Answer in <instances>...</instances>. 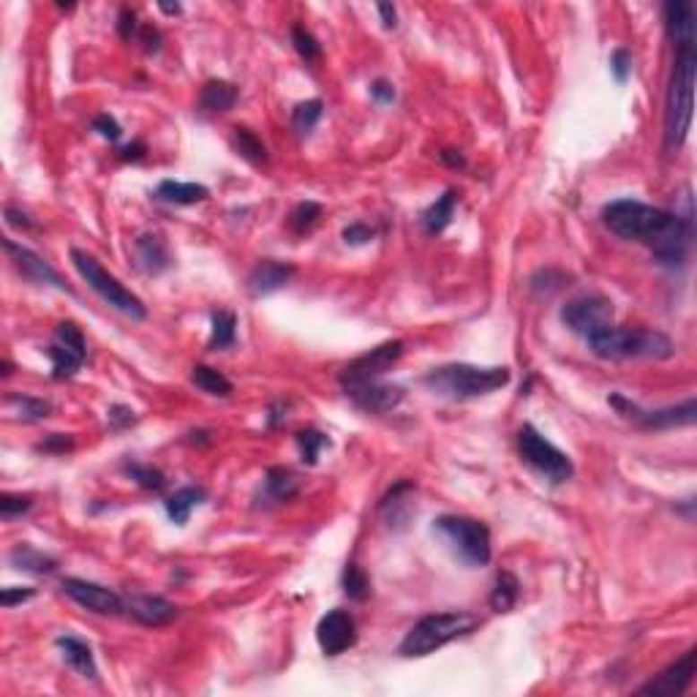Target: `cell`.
Listing matches in <instances>:
<instances>
[{"instance_id": "3957f363", "label": "cell", "mask_w": 697, "mask_h": 697, "mask_svg": "<svg viewBox=\"0 0 697 697\" xmlns=\"http://www.w3.org/2000/svg\"><path fill=\"white\" fill-rule=\"evenodd\" d=\"M423 382L434 395H442L450 400H469V398H482V395L502 390L510 382V371L504 366L482 368V366H469V363H450V366L428 371Z\"/></svg>"}, {"instance_id": "74e56055", "label": "cell", "mask_w": 697, "mask_h": 697, "mask_svg": "<svg viewBox=\"0 0 697 697\" xmlns=\"http://www.w3.org/2000/svg\"><path fill=\"white\" fill-rule=\"evenodd\" d=\"M9 403L20 409V417H22V420H28V423L44 420V417L52 411V403H49V400L30 398V395H9Z\"/></svg>"}, {"instance_id": "ab89813d", "label": "cell", "mask_w": 697, "mask_h": 697, "mask_svg": "<svg viewBox=\"0 0 697 697\" xmlns=\"http://www.w3.org/2000/svg\"><path fill=\"white\" fill-rule=\"evenodd\" d=\"M30 507H33V496H22V494H4L0 496V518L4 521L25 515Z\"/></svg>"}, {"instance_id": "60d3db41", "label": "cell", "mask_w": 697, "mask_h": 697, "mask_svg": "<svg viewBox=\"0 0 697 697\" xmlns=\"http://www.w3.org/2000/svg\"><path fill=\"white\" fill-rule=\"evenodd\" d=\"M374 237H376V229L368 227V224H363V221H355V224H348V227L343 229V243H346V245H366V243H371Z\"/></svg>"}, {"instance_id": "f907efd6", "label": "cell", "mask_w": 697, "mask_h": 697, "mask_svg": "<svg viewBox=\"0 0 697 697\" xmlns=\"http://www.w3.org/2000/svg\"><path fill=\"white\" fill-rule=\"evenodd\" d=\"M376 12H379V17H382V25H384L387 30L398 25V12H395V6H390V4H379V6H376Z\"/></svg>"}, {"instance_id": "7a4b0ae2", "label": "cell", "mask_w": 697, "mask_h": 697, "mask_svg": "<svg viewBox=\"0 0 697 697\" xmlns=\"http://www.w3.org/2000/svg\"><path fill=\"white\" fill-rule=\"evenodd\" d=\"M694 74H697V55L694 49H678L673 74L667 85L665 101V142L670 151L684 148L689 128H692V109H694Z\"/></svg>"}, {"instance_id": "ffe728a7", "label": "cell", "mask_w": 697, "mask_h": 697, "mask_svg": "<svg viewBox=\"0 0 697 697\" xmlns=\"http://www.w3.org/2000/svg\"><path fill=\"white\" fill-rule=\"evenodd\" d=\"M125 613L133 615L139 624H145V626H164V624L177 618V607L169 599L148 597V594L125 597Z\"/></svg>"}, {"instance_id": "7402d4cb", "label": "cell", "mask_w": 697, "mask_h": 697, "mask_svg": "<svg viewBox=\"0 0 697 697\" xmlns=\"http://www.w3.org/2000/svg\"><path fill=\"white\" fill-rule=\"evenodd\" d=\"M237 96H240V90L232 82L211 80V82H204V88L199 93V107L211 115H224L237 104Z\"/></svg>"}, {"instance_id": "603a6c76", "label": "cell", "mask_w": 697, "mask_h": 697, "mask_svg": "<svg viewBox=\"0 0 697 697\" xmlns=\"http://www.w3.org/2000/svg\"><path fill=\"white\" fill-rule=\"evenodd\" d=\"M133 251H136V259H139V264H142V270L151 272V275H159V272H164V270L172 264V262H169L167 243H164L159 235L139 237V240L133 243Z\"/></svg>"}, {"instance_id": "7dc6e473", "label": "cell", "mask_w": 697, "mask_h": 697, "mask_svg": "<svg viewBox=\"0 0 697 697\" xmlns=\"http://www.w3.org/2000/svg\"><path fill=\"white\" fill-rule=\"evenodd\" d=\"M117 30L125 41H131L136 33H139V25H136V14L131 9H123L120 12V22H117Z\"/></svg>"}, {"instance_id": "681fc988", "label": "cell", "mask_w": 697, "mask_h": 697, "mask_svg": "<svg viewBox=\"0 0 697 697\" xmlns=\"http://www.w3.org/2000/svg\"><path fill=\"white\" fill-rule=\"evenodd\" d=\"M139 41L145 44V52H159L161 49V36L156 28H139Z\"/></svg>"}, {"instance_id": "f1b7e54d", "label": "cell", "mask_w": 697, "mask_h": 697, "mask_svg": "<svg viewBox=\"0 0 697 697\" xmlns=\"http://www.w3.org/2000/svg\"><path fill=\"white\" fill-rule=\"evenodd\" d=\"M237 340V319L232 311H216L211 316V340H207V348L211 352H221V348L235 346Z\"/></svg>"}, {"instance_id": "8d00e7d4", "label": "cell", "mask_w": 697, "mask_h": 697, "mask_svg": "<svg viewBox=\"0 0 697 697\" xmlns=\"http://www.w3.org/2000/svg\"><path fill=\"white\" fill-rule=\"evenodd\" d=\"M123 469H125V474H128L136 485H142L145 491H161V487L167 485V477H164L159 469H153V466H145V463H125Z\"/></svg>"}, {"instance_id": "9c48e42d", "label": "cell", "mask_w": 697, "mask_h": 697, "mask_svg": "<svg viewBox=\"0 0 697 697\" xmlns=\"http://www.w3.org/2000/svg\"><path fill=\"white\" fill-rule=\"evenodd\" d=\"M610 406L624 417V420H630V423H635L638 428H646V431H667V428H678V426H692L694 417H697L694 398L684 400L681 406L646 411L638 403L626 400L624 395H610Z\"/></svg>"}, {"instance_id": "44dd1931", "label": "cell", "mask_w": 697, "mask_h": 697, "mask_svg": "<svg viewBox=\"0 0 697 697\" xmlns=\"http://www.w3.org/2000/svg\"><path fill=\"white\" fill-rule=\"evenodd\" d=\"M55 646L60 649L63 662L72 670H77L82 678H90V681L99 678V667H96V659H93V651H90L88 643H82L72 635H63V638L55 641Z\"/></svg>"}, {"instance_id": "4fadbf2b", "label": "cell", "mask_w": 697, "mask_h": 697, "mask_svg": "<svg viewBox=\"0 0 697 697\" xmlns=\"http://www.w3.org/2000/svg\"><path fill=\"white\" fill-rule=\"evenodd\" d=\"M60 589L68 599H74L80 607H85L90 613H99V615L125 613V597L115 594L107 586H99V583H90V581H82V578H65L60 583Z\"/></svg>"}, {"instance_id": "c3c4849f", "label": "cell", "mask_w": 697, "mask_h": 697, "mask_svg": "<svg viewBox=\"0 0 697 697\" xmlns=\"http://www.w3.org/2000/svg\"><path fill=\"white\" fill-rule=\"evenodd\" d=\"M33 594H36L33 589H17V586H9V589H4V605H6V607H14V605L30 599Z\"/></svg>"}, {"instance_id": "ac0fdd59", "label": "cell", "mask_w": 697, "mask_h": 697, "mask_svg": "<svg viewBox=\"0 0 697 697\" xmlns=\"http://www.w3.org/2000/svg\"><path fill=\"white\" fill-rule=\"evenodd\" d=\"M346 395L355 400L357 409L371 411V414H384L392 411L400 400H403V387L398 384H379V382H368L360 387H348Z\"/></svg>"}, {"instance_id": "277c9868", "label": "cell", "mask_w": 697, "mask_h": 697, "mask_svg": "<svg viewBox=\"0 0 697 697\" xmlns=\"http://www.w3.org/2000/svg\"><path fill=\"white\" fill-rule=\"evenodd\" d=\"M591 352L602 360H667L673 357V340L659 330L605 327L586 338Z\"/></svg>"}, {"instance_id": "836d02e7", "label": "cell", "mask_w": 697, "mask_h": 697, "mask_svg": "<svg viewBox=\"0 0 697 697\" xmlns=\"http://www.w3.org/2000/svg\"><path fill=\"white\" fill-rule=\"evenodd\" d=\"M340 586H343L346 597L355 599V602H366L368 594H371V581L357 564H346V570L340 575Z\"/></svg>"}, {"instance_id": "30bf717a", "label": "cell", "mask_w": 697, "mask_h": 697, "mask_svg": "<svg viewBox=\"0 0 697 697\" xmlns=\"http://www.w3.org/2000/svg\"><path fill=\"white\" fill-rule=\"evenodd\" d=\"M47 355L52 360L55 382L72 379L88 360V340H85L82 330L74 322H60L55 327V338L47 348Z\"/></svg>"}, {"instance_id": "9a60e30c", "label": "cell", "mask_w": 697, "mask_h": 697, "mask_svg": "<svg viewBox=\"0 0 697 697\" xmlns=\"http://www.w3.org/2000/svg\"><path fill=\"white\" fill-rule=\"evenodd\" d=\"M4 248H6V254L12 256V262H14V267L22 272V278H28V281H33V284H41V287H55V289H63V292H72L65 287V281L57 275V270L55 267H49V262H44L36 251H30V248H25V245H17L14 240H4Z\"/></svg>"}, {"instance_id": "d6a6232c", "label": "cell", "mask_w": 697, "mask_h": 697, "mask_svg": "<svg viewBox=\"0 0 697 697\" xmlns=\"http://www.w3.org/2000/svg\"><path fill=\"white\" fill-rule=\"evenodd\" d=\"M324 115V101L322 99H308V101H300L292 112V125L297 133H311L316 128V123L322 120Z\"/></svg>"}, {"instance_id": "8992f818", "label": "cell", "mask_w": 697, "mask_h": 697, "mask_svg": "<svg viewBox=\"0 0 697 697\" xmlns=\"http://www.w3.org/2000/svg\"><path fill=\"white\" fill-rule=\"evenodd\" d=\"M72 262H74L77 272L82 275V281H85L109 308H115L117 314H123V316H128V319H133V322H142V319L148 316L145 303L139 300L131 289H125L112 272H107L96 256H90V254L74 248V251H72Z\"/></svg>"}, {"instance_id": "f35d334b", "label": "cell", "mask_w": 697, "mask_h": 697, "mask_svg": "<svg viewBox=\"0 0 697 697\" xmlns=\"http://www.w3.org/2000/svg\"><path fill=\"white\" fill-rule=\"evenodd\" d=\"M292 44H295L297 55H300L305 63H316V60L322 57V44H319L316 36H314L308 28H303V25H295V28H292Z\"/></svg>"}, {"instance_id": "5bb4252c", "label": "cell", "mask_w": 697, "mask_h": 697, "mask_svg": "<svg viewBox=\"0 0 697 697\" xmlns=\"http://www.w3.org/2000/svg\"><path fill=\"white\" fill-rule=\"evenodd\" d=\"M316 641L327 657H338L346 649H352L357 643V624L352 613L335 607L327 615H322L316 626Z\"/></svg>"}, {"instance_id": "f6af8a7d", "label": "cell", "mask_w": 697, "mask_h": 697, "mask_svg": "<svg viewBox=\"0 0 697 697\" xmlns=\"http://www.w3.org/2000/svg\"><path fill=\"white\" fill-rule=\"evenodd\" d=\"M133 420H136V414H133L128 406H120V403H117V406L109 409V426H112V428H125V426H131Z\"/></svg>"}, {"instance_id": "7c38bea8", "label": "cell", "mask_w": 697, "mask_h": 697, "mask_svg": "<svg viewBox=\"0 0 697 697\" xmlns=\"http://www.w3.org/2000/svg\"><path fill=\"white\" fill-rule=\"evenodd\" d=\"M562 322L583 338H591L613 324V303L602 295H583L562 308Z\"/></svg>"}, {"instance_id": "e0dca14e", "label": "cell", "mask_w": 697, "mask_h": 697, "mask_svg": "<svg viewBox=\"0 0 697 697\" xmlns=\"http://www.w3.org/2000/svg\"><path fill=\"white\" fill-rule=\"evenodd\" d=\"M665 28L675 49H694L697 39V12L689 0H670L665 4Z\"/></svg>"}, {"instance_id": "816d5d0a", "label": "cell", "mask_w": 697, "mask_h": 697, "mask_svg": "<svg viewBox=\"0 0 697 697\" xmlns=\"http://www.w3.org/2000/svg\"><path fill=\"white\" fill-rule=\"evenodd\" d=\"M145 153H148L145 142H133V145H128V148L120 151V159H125V161H139V159H145Z\"/></svg>"}, {"instance_id": "83f0119b", "label": "cell", "mask_w": 697, "mask_h": 697, "mask_svg": "<svg viewBox=\"0 0 697 697\" xmlns=\"http://www.w3.org/2000/svg\"><path fill=\"white\" fill-rule=\"evenodd\" d=\"M12 564L22 572H33V575H49L55 572L57 562L49 559V555H44L41 550H36L33 545L22 542L12 550Z\"/></svg>"}, {"instance_id": "52a82bcc", "label": "cell", "mask_w": 697, "mask_h": 697, "mask_svg": "<svg viewBox=\"0 0 697 697\" xmlns=\"http://www.w3.org/2000/svg\"><path fill=\"white\" fill-rule=\"evenodd\" d=\"M434 531L450 545V550L469 567H485L491 562V529L482 521L442 515L434 521Z\"/></svg>"}, {"instance_id": "cb8c5ba5", "label": "cell", "mask_w": 697, "mask_h": 697, "mask_svg": "<svg viewBox=\"0 0 697 697\" xmlns=\"http://www.w3.org/2000/svg\"><path fill=\"white\" fill-rule=\"evenodd\" d=\"M204 499H207L204 487H194V485H188V487H180V491H175V494L164 502V510H167V515H169L172 523L185 526L188 518H191V512H194Z\"/></svg>"}, {"instance_id": "11a10c76", "label": "cell", "mask_w": 697, "mask_h": 697, "mask_svg": "<svg viewBox=\"0 0 697 697\" xmlns=\"http://www.w3.org/2000/svg\"><path fill=\"white\" fill-rule=\"evenodd\" d=\"M159 9H161L164 14H180V12H183V9H180V4H175V6H172V4H161Z\"/></svg>"}, {"instance_id": "5b68a950", "label": "cell", "mask_w": 697, "mask_h": 697, "mask_svg": "<svg viewBox=\"0 0 697 697\" xmlns=\"http://www.w3.org/2000/svg\"><path fill=\"white\" fill-rule=\"evenodd\" d=\"M479 626V618L469 610H447V613H434L417 621L406 638L400 641V654L403 657H428L439 651L442 646L474 632Z\"/></svg>"}, {"instance_id": "e575fe53", "label": "cell", "mask_w": 697, "mask_h": 697, "mask_svg": "<svg viewBox=\"0 0 697 697\" xmlns=\"http://www.w3.org/2000/svg\"><path fill=\"white\" fill-rule=\"evenodd\" d=\"M322 219V204L319 202H300L289 213V227L295 235H308Z\"/></svg>"}, {"instance_id": "d6986e66", "label": "cell", "mask_w": 697, "mask_h": 697, "mask_svg": "<svg viewBox=\"0 0 697 697\" xmlns=\"http://www.w3.org/2000/svg\"><path fill=\"white\" fill-rule=\"evenodd\" d=\"M295 275V267L287 264V262H272V259H264L259 262L251 275H248V292L254 297H267L278 289H284Z\"/></svg>"}, {"instance_id": "b9f144b4", "label": "cell", "mask_w": 697, "mask_h": 697, "mask_svg": "<svg viewBox=\"0 0 697 697\" xmlns=\"http://www.w3.org/2000/svg\"><path fill=\"white\" fill-rule=\"evenodd\" d=\"M610 72H613V77H615L618 82L630 80V74H632V55L626 52V49H615V52L610 55Z\"/></svg>"}, {"instance_id": "4dcf8cb0", "label": "cell", "mask_w": 697, "mask_h": 697, "mask_svg": "<svg viewBox=\"0 0 697 697\" xmlns=\"http://www.w3.org/2000/svg\"><path fill=\"white\" fill-rule=\"evenodd\" d=\"M518 597H521V583H518V578H515L512 572H502V575L496 578V583H494V591H491V607H494L496 613H507V610L515 607Z\"/></svg>"}, {"instance_id": "6da1fadb", "label": "cell", "mask_w": 697, "mask_h": 697, "mask_svg": "<svg viewBox=\"0 0 697 697\" xmlns=\"http://www.w3.org/2000/svg\"><path fill=\"white\" fill-rule=\"evenodd\" d=\"M602 221L613 235L649 245L667 267H681L686 262V251L694 235L692 219H681L678 213L673 216L635 199H618L602 211Z\"/></svg>"}, {"instance_id": "bcb514c9", "label": "cell", "mask_w": 697, "mask_h": 697, "mask_svg": "<svg viewBox=\"0 0 697 697\" xmlns=\"http://www.w3.org/2000/svg\"><path fill=\"white\" fill-rule=\"evenodd\" d=\"M371 99H374L376 104H392V101H395V88H392V82L376 80V82L371 85Z\"/></svg>"}, {"instance_id": "484cf974", "label": "cell", "mask_w": 697, "mask_h": 697, "mask_svg": "<svg viewBox=\"0 0 697 697\" xmlns=\"http://www.w3.org/2000/svg\"><path fill=\"white\" fill-rule=\"evenodd\" d=\"M455 204H458V191H444L428 211L423 213V229L428 232V235H442L447 227H450V221H452V216H455Z\"/></svg>"}, {"instance_id": "db71d44e", "label": "cell", "mask_w": 697, "mask_h": 697, "mask_svg": "<svg viewBox=\"0 0 697 697\" xmlns=\"http://www.w3.org/2000/svg\"><path fill=\"white\" fill-rule=\"evenodd\" d=\"M442 161H444L447 167H452V169H463V167H466V159L460 156V151H444V153H442Z\"/></svg>"}, {"instance_id": "ba28073f", "label": "cell", "mask_w": 697, "mask_h": 697, "mask_svg": "<svg viewBox=\"0 0 697 697\" xmlns=\"http://www.w3.org/2000/svg\"><path fill=\"white\" fill-rule=\"evenodd\" d=\"M518 452L537 474H542L553 485H562L575 474L570 455L562 452L553 442H547L534 426H523L518 431Z\"/></svg>"}, {"instance_id": "d590c367", "label": "cell", "mask_w": 697, "mask_h": 697, "mask_svg": "<svg viewBox=\"0 0 697 697\" xmlns=\"http://www.w3.org/2000/svg\"><path fill=\"white\" fill-rule=\"evenodd\" d=\"M297 447H300V458H303V463H305V466H316L322 450L330 447V439H327L324 434L308 428V431H300V434H297Z\"/></svg>"}, {"instance_id": "8fae6325", "label": "cell", "mask_w": 697, "mask_h": 697, "mask_svg": "<svg viewBox=\"0 0 697 697\" xmlns=\"http://www.w3.org/2000/svg\"><path fill=\"white\" fill-rule=\"evenodd\" d=\"M403 355V340H384L374 348H368L366 355L355 357L352 363H348L338 382L348 390V387H360V384H368V382H379V376H384Z\"/></svg>"}, {"instance_id": "1f68e13d", "label": "cell", "mask_w": 697, "mask_h": 697, "mask_svg": "<svg viewBox=\"0 0 697 697\" xmlns=\"http://www.w3.org/2000/svg\"><path fill=\"white\" fill-rule=\"evenodd\" d=\"M232 139H235V148H237V153L248 161V164H254V167H259V164H267V148L262 145V139L254 133V131H248V128H235V133H232Z\"/></svg>"}, {"instance_id": "4316f807", "label": "cell", "mask_w": 697, "mask_h": 697, "mask_svg": "<svg viewBox=\"0 0 697 697\" xmlns=\"http://www.w3.org/2000/svg\"><path fill=\"white\" fill-rule=\"evenodd\" d=\"M156 196L169 204H196L211 196L204 185L199 183H180V180H161L156 188Z\"/></svg>"}, {"instance_id": "d4e9b609", "label": "cell", "mask_w": 697, "mask_h": 697, "mask_svg": "<svg viewBox=\"0 0 697 697\" xmlns=\"http://www.w3.org/2000/svg\"><path fill=\"white\" fill-rule=\"evenodd\" d=\"M297 477L284 469V466H275L264 474V499L272 504H281L297 496Z\"/></svg>"}, {"instance_id": "ee69618b", "label": "cell", "mask_w": 697, "mask_h": 697, "mask_svg": "<svg viewBox=\"0 0 697 697\" xmlns=\"http://www.w3.org/2000/svg\"><path fill=\"white\" fill-rule=\"evenodd\" d=\"M72 447H74V439L68 436V434H52V436H49L47 442H41L36 450H39V452H55V455H60V452H68Z\"/></svg>"}, {"instance_id": "7bdbcfd3", "label": "cell", "mask_w": 697, "mask_h": 697, "mask_svg": "<svg viewBox=\"0 0 697 697\" xmlns=\"http://www.w3.org/2000/svg\"><path fill=\"white\" fill-rule=\"evenodd\" d=\"M93 131H99L104 139H109V142H117L120 133H123L120 123H117L112 115H99V117L93 120Z\"/></svg>"}, {"instance_id": "f5cc1de1", "label": "cell", "mask_w": 697, "mask_h": 697, "mask_svg": "<svg viewBox=\"0 0 697 697\" xmlns=\"http://www.w3.org/2000/svg\"><path fill=\"white\" fill-rule=\"evenodd\" d=\"M6 221H9L12 227H20V229H30V227H33V221H30L25 213L14 211V207H6Z\"/></svg>"}, {"instance_id": "f546056e", "label": "cell", "mask_w": 697, "mask_h": 697, "mask_svg": "<svg viewBox=\"0 0 697 697\" xmlns=\"http://www.w3.org/2000/svg\"><path fill=\"white\" fill-rule=\"evenodd\" d=\"M191 382L202 392H207V395H216V398H229L232 395V382L221 371H216L211 366H196L191 371Z\"/></svg>"}, {"instance_id": "2e32d148", "label": "cell", "mask_w": 697, "mask_h": 697, "mask_svg": "<svg viewBox=\"0 0 697 697\" xmlns=\"http://www.w3.org/2000/svg\"><path fill=\"white\" fill-rule=\"evenodd\" d=\"M694 662H697V651L689 649L678 662H673L667 670H662L657 678H651L649 684L641 686V694H662V697H678L689 689L692 678H694Z\"/></svg>"}]
</instances>
